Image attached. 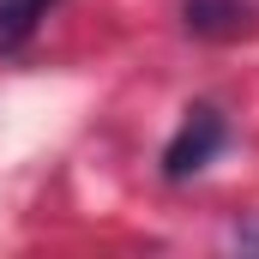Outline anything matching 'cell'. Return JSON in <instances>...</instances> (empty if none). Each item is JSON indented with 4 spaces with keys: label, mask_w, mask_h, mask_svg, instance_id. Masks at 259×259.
Here are the masks:
<instances>
[{
    "label": "cell",
    "mask_w": 259,
    "mask_h": 259,
    "mask_svg": "<svg viewBox=\"0 0 259 259\" xmlns=\"http://www.w3.org/2000/svg\"><path fill=\"white\" fill-rule=\"evenodd\" d=\"M223 145H229V121H223V109L193 103L187 121H181L175 139H169V151H163V175H169V181H187V175H199Z\"/></svg>",
    "instance_id": "1"
},
{
    "label": "cell",
    "mask_w": 259,
    "mask_h": 259,
    "mask_svg": "<svg viewBox=\"0 0 259 259\" xmlns=\"http://www.w3.org/2000/svg\"><path fill=\"white\" fill-rule=\"evenodd\" d=\"M49 12H55V0H0V55H18L42 30Z\"/></svg>",
    "instance_id": "2"
},
{
    "label": "cell",
    "mask_w": 259,
    "mask_h": 259,
    "mask_svg": "<svg viewBox=\"0 0 259 259\" xmlns=\"http://www.w3.org/2000/svg\"><path fill=\"white\" fill-rule=\"evenodd\" d=\"M241 18H247L241 0H187V30L199 36H235Z\"/></svg>",
    "instance_id": "3"
},
{
    "label": "cell",
    "mask_w": 259,
    "mask_h": 259,
    "mask_svg": "<svg viewBox=\"0 0 259 259\" xmlns=\"http://www.w3.org/2000/svg\"><path fill=\"white\" fill-rule=\"evenodd\" d=\"M235 247H253V253H259V217H253V223H241V229H235Z\"/></svg>",
    "instance_id": "4"
}]
</instances>
